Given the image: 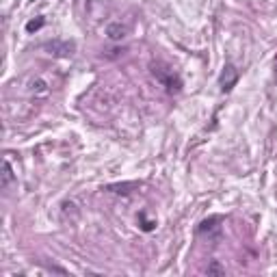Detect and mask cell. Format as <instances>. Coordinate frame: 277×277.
I'll return each mask as SVG.
<instances>
[{
	"label": "cell",
	"mask_w": 277,
	"mask_h": 277,
	"mask_svg": "<svg viewBox=\"0 0 277 277\" xmlns=\"http://www.w3.org/2000/svg\"><path fill=\"white\" fill-rule=\"evenodd\" d=\"M152 74L156 78L160 80L162 85L167 87V91H180V87H182V83H180V78L173 74V69H169V67H160V65H152Z\"/></svg>",
	"instance_id": "1"
},
{
	"label": "cell",
	"mask_w": 277,
	"mask_h": 277,
	"mask_svg": "<svg viewBox=\"0 0 277 277\" xmlns=\"http://www.w3.org/2000/svg\"><path fill=\"white\" fill-rule=\"evenodd\" d=\"M221 221H223L221 217H208L199 223L197 232L201 236H208V238H219L221 236Z\"/></svg>",
	"instance_id": "2"
},
{
	"label": "cell",
	"mask_w": 277,
	"mask_h": 277,
	"mask_svg": "<svg viewBox=\"0 0 277 277\" xmlns=\"http://www.w3.org/2000/svg\"><path fill=\"white\" fill-rule=\"evenodd\" d=\"M236 80H238V69L232 65V63H228V65L223 67V72H221V89L225 93L232 91V87L236 85Z\"/></svg>",
	"instance_id": "3"
},
{
	"label": "cell",
	"mask_w": 277,
	"mask_h": 277,
	"mask_svg": "<svg viewBox=\"0 0 277 277\" xmlns=\"http://www.w3.org/2000/svg\"><path fill=\"white\" fill-rule=\"evenodd\" d=\"M126 33H128V26L122 22H115V24H109V26H106V35H109V39H113V41L124 39Z\"/></svg>",
	"instance_id": "4"
},
{
	"label": "cell",
	"mask_w": 277,
	"mask_h": 277,
	"mask_svg": "<svg viewBox=\"0 0 277 277\" xmlns=\"http://www.w3.org/2000/svg\"><path fill=\"white\" fill-rule=\"evenodd\" d=\"M46 48H48L52 54H59V56H69V54L74 52V43H69V41H63V43L52 41V43H48Z\"/></svg>",
	"instance_id": "5"
},
{
	"label": "cell",
	"mask_w": 277,
	"mask_h": 277,
	"mask_svg": "<svg viewBox=\"0 0 277 277\" xmlns=\"http://www.w3.org/2000/svg\"><path fill=\"white\" fill-rule=\"evenodd\" d=\"M11 182H13V171H11V165H9V162H4V165H2V186L7 188Z\"/></svg>",
	"instance_id": "6"
},
{
	"label": "cell",
	"mask_w": 277,
	"mask_h": 277,
	"mask_svg": "<svg viewBox=\"0 0 277 277\" xmlns=\"http://www.w3.org/2000/svg\"><path fill=\"white\" fill-rule=\"evenodd\" d=\"M41 26H43V17H37V20H30L26 24V30L28 33H35V30H39Z\"/></svg>",
	"instance_id": "7"
},
{
	"label": "cell",
	"mask_w": 277,
	"mask_h": 277,
	"mask_svg": "<svg viewBox=\"0 0 277 277\" xmlns=\"http://www.w3.org/2000/svg\"><path fill=\"white\" fill-rule=\"evenodd\" d=\"M208 273L223 275V273H225V269H223V267H219V262H210V264H208Z\"/></svg>",
	"instance_id": "8"
}]
</instances>
